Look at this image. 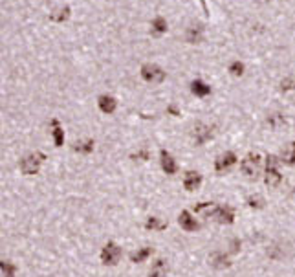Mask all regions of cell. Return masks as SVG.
<instances>
[{
	"mask_svg": "<svg viewBox=\"0 0 295 277\" xmlns=\"http://www.w3.org/2000/svg\"><path fill=\"white\" fill-rule=\"evenodd\" d=\"M213 134H215V132H213V127L205 125L202 121L195 123V127L191 130V136H193V140H195L197 145H204V143H207L213 138Z\"/></svg>",
	"mask_w": 295,
	"mask_h": 277,
	"instance_id": "5",
	"label": "cell"
},
{
	"mask_svg": "<svg viewBox=\"0 0 295 277\" xmlns=\"http://www.w3.org/2000/svg\"><path fill=\"white\" fill-rule=\"evenodd\" d=\"M191 92H193L197 98H205V96L211 94V86L205 85L204 81H200V79H195V81L191 83Z\"/></svg>",
	"mask_w": 295,
	"mask_h": 277,
	"instance_id": "17",
	"label": "cell"
},
{
	"mask_svg": "<svg viewBox=\"0 0 295 277\" xmlns=\"http://www.w3.org/2000/svg\"><path fill=\"white\" fill-rule=\"evenodd\" d=\"M200 186H202V174H200V172L198 171L185 172V176H183V188H185V191L193 193V191H197Z\"/></svg>",
	"mask_w": 295,
	"mask_h": 277,
	"instance_id": "11",
	"label": "cell"
},
{
	"mask_svg": "<svg viewBox=\"0 0 295 277\" xmlns=\"http://www.w3.org/2000/svg\"><path fill=\"white\" fill-rule=\"evenodd\" d=\"M178 224H180V228H182L183 232H187V233H195L202 228L200 222H198L197 218L193 217L187 210H183L182 213L178 215Z\"/></svg>",
	"mask_w": 295,
	"mask_h": 277,
	"instance_id": "10",
	"label": "cell"
},
{
	"mask_svg": "<svg viewBox=\"0 0 295 277\" xmlns=\"http://www.w3.org/2000/svg\"><path fill=\"white\" fill-rule=\"evenodd\" d=\"M260 154L258 152H248L246 158L240 162V171L244 172V176L250 180H257L260 174Z\"/></svg>",
	"mask_w": 295,
	"mask_h": 277,
	"instance_id": "3",
	"label": "cell"
},
{
	"mask_svg": "<svg viewBox=\"0 0 295 277\" xmlns=\"http://www.w3.org/2000/svg\"><path fill=\"white\" fill-rule=\"evenodd\" d=\"M94 147H96L94 140H81L74 145V150L79 154H90V152H94Z\"/></svg>",
	"mask_w": 295,
	"mask_h": 277,
	"instance_id": "21",
	"label": "cell"
},
{
	"mask_svg": "<svg viewBox=\"0 0 295 277\" xmlns=\"http://www.w3.org/2000/svg\"><path fill=\"white\" fill-rule=\"evenodd\" d=\"M44 160H46L44 152H39V150H35V152L26 154V156L20 160L19 167H20L22 174H26V176H33V174H37V172L40 171V165L44 164Z\"/></svg>",
	"mask_w": 295,
	"mask_h": 277,
	"instance_id": "2",
	"label": "cell"
},
{
	"mask_svg": "<svg viewBox=\"0 0 295 277\" xmlns=\"http://www.w3.org/2000/svg\"><path fill=\"white\" fill-rule=\"evenodd\" d=\"M0 274L2 277H15L17 276V266L11 261H0Z\"/></svg>",
	"mask_w": 295,
	"mask_h": 277,
	"instance_id": "23",
	"label": "cell"
},
{
	"mask_svg": "<svg viewBox=\"0 0 295 277\" xmlns=\"http://www.w3.org/2000/svg\"><path fill=\"white\" fill-rule=\"evenodd\" d=\"M167 112H171L173 116H180V112H178V108H176V107H169V108H167Z\"/></svg>",
	"mask_w": 295,
	"mask_h": 277,
	"instance_id": "33",
	"label": "cell"
},
{
	"mask_svg": "<svg viewBox=\"0 0 295 277\" xmlns=\"http://www.w3.org/2000/svg\"><path fill=\"white\" fill-rule=\"evenodd\" d=\"M141 77H143L147 83H161L165 79V72L158 66V64H143L141 66Z\"/></svg>",
	"mask_w": 295,
	"mask_h": 277,
	"instance_id": "8",
	"label": "cell"
},
{
	"mask_svg": "<svg viewBox=\"0 0 295 277\" xmlns=\"http://www.w3.org/2000/svg\"><path fill=\"white\" fill-rule=\"evenodd\" d=\"M268 257H270V259H273V261H279V259H282V257H284V252H282V248L275 244V246H272L270 250H268Z\"/></svg>",
	"mask_w": 295,
	"mask_h": 277,
	"instance_id": "26",
	"label": "cell"
},
{
	"mask_svg": "<svg viewBox=\"0 0 295 277\" xmlns=\"http://www.w3.org/2000/svg\"><path fill=\"white\" fill-rule=\"evenodd\" d=\"M167 31V21L163 17H156L152 21V35H161Z\"/></svg>",
	"mask_w": 295,
	"mask_h": 277,
	"instance_id": "24",
	"label": "cell"
},
{
	"mask_svg": "<svg viewBox=\"0 0 295 277\" xmlns=\"http://www.w3.org/2000/svg\"><path fill=\"white\" fill-rule=\"evenodd\" d=\"M209 264H211L215 270H226L231 266V259L226 252H215V254L209 257Z\"/></svg>",
	"mask_w": 295,
	"mask_h": 277,
	"instance_id": "12",
	"label": "cell"
},
{
	"mask_svg": "<svg viewBox=\"0 0 295 277\" xmlns=\"http://www.w3.org/2000/svg\"><path fill=\"white\" fill-rule=\"evenodd\" d=\"M98 105H99V110L103 114H112L114 110H116V107H118V101H116L112 96H101Z\"/></svg>",
	"mask_w": 295,
	"mask_h": 277,
	"instance_id": "16",
	"label": "cell"
},
{
	"mask_svg": "<svg viewBox=\"0 0 295 277\" xmlns=\"http://www.w3.org/2000/svg\"><path fill=\"white\" fill-rule=\"evenodd\" d=\"M152 252H154V250H152L151 246L138 248L136 252H132V254H130V261L134 262V264H138V262H145L152 255Z\"/></svg>",
	"mask_w": 295,
	"mask_h": 277,
	"instance_id": "18",
	"label": "cell"
},
{
	"mask_svg": "<svg viewBox=\"0 0 295 277\" xmlns=\"http://www.w3.org/2000/svg\"><path fill=\"white\" fill-rule=\"evenodd\" d=\"M282 164L279 156L268 154L266 156V171H264V182L270 188H279L282 182V174L279 171V165Z\"/></svg>",
	"mask_w": 295,
	"mask_h": 277,
	"instance_id": "1",
	"label": "cell"
},
{
	"mask_svg": "<svg viewBox=\"0 0 295 277\" xmlns=\"http://www.w3.org/2000/svg\"><path fill=\"white\" fill-rule=\"evenodd\" d=\"M236 164V154H235L233 150H226V152H222L216 160H215V171L216 172H227L231 171Z\"/></svg>",
	"mask_w": 295,
	"mask_h": 277,
	"instance_id": "7",
	"label": "cell"
},
{
	"mask_svg": "<svg viewBox=\"0 0 295 277\" xmlns=\"http://www.w3.org/2000/svg\"><path fill=\"white\" fill-rule=\"evenodd\" d=\"M202 37H204V31H202L200 26H191L189 30H187V33H185V39H187V43H191V44L200 43Z\"/></svg>",
	"mask_w": 295,
	"mask_h": 277,
	"instance_id": "20",
	"label": "cell"
},
{
	"mask_svg": "<svg viewBox=\"0 0 295 277\" xmlns=\"http://www.w3.org/2000/svg\"><path fill=\"white\" fill-rule=\"evenodd\" d=\"M50 125H52V136H53L55 147H62V145H64V130H62L59 120H52Z\"/></svg>",
	"mask_w": 295,
	"mask_h": 277,
	"instance_id": "15",
	"label": "cell"
},
{
	"mask_svg": "<svg viewBox=\"0 0 295 277\" xmlns=\"http://www.w3.org/2000/svg\"><path fill=\"white\" fill-rule=\"evenodd\" d=\"M159 165H161V171L165 172V174H169V176L176 174L178 169H180L178 164H176V160L173 158V154L165 149L159 150Z\"/></svg>",
	"mask_w": 295,
	"mask_h": 277,
	"instance_id": "9",
	"label": "cell"
},
{
	"mask_svg": "<svg viewBox=\"0 0 295 277\" xmlns=\"http://www.w3.org/2000/svg\"><path fill=\"white\" fill-rule=\"evenodd\" d=\"M266 123L270 125L272 128H280L284 123H286V118H284V114H280V112H273V114H270L268 116V120H266Z\"/></svg>",
	"mask_w": 295,
	"mask_h": 277,
	"instance_id": "22",
	"label": "cell"
},
{
	"mask_svg": "<svg viewBox=\"0 0 295 277\" xmlns=\"http://www.w3.org/2000/svg\"><path fill=\"white\" fill-rule=\"evenodd\" d=\"M169 274V264L165 259H156L149 270V277H167Z\"/></svg>",
	"mask_w": 295,
	"mask_h": 277,
	"instance_id": "13",
	"label": "cell"
},
{
	"mask_svg": "<svg viewBox=\"0 0 295 277\" xmlns=\"http://www.w3.org/2000/svg\"><path fill=\"white\" fill-rule=\"evenodd\" d=\"M123 250L119 248V244L116 242H106L103 250H101V262L105 266H116L118 262L121 261Z\"/></svg>",
	"mask_w": 295,
	"mask_h": 277,
	"instance_id": "4",
	"label": "cell"
},
{
	"mask_svg": "<svg viewBox=\"0 0 295 277\" xmlns=\"http://www.w3.org/2000/svg\"><path fill=\"white\" fill-rule=\"evenodd\" d=\"M145 230H149V232H163V230H167V224L158 217H149L145 220Z\"/></svg>",
	"mask_w": 295,
	"mask_h": 277,
	"instance_id": "19",
	"label": "cell"
},
{
	"mask_svg": "<svg viewBox=\"0 0 295 277\" xmlns=\"http://www.w3.org/2000/svg\"><path fill=\"white\" fill-rule=\"evenodd\" d=\"M59 15H52V21H57V22H62L70 17V8H62L61 11H57Z\"/></svg>",
	"mask_w": 295,
	"mask_h": 277,
	"instance_id": "28",
	"label": "cell"
},
{
	"mask_svg": "<svg viewBox=\"0 0 295 277\" xmlns=\"http://www.w3.org/2000/svg\"><path fill=\"white\" fill-rule=\"evenodd\" d=\"M229 72H231L235 77H240V75L244 74V64L240 63V61H235V63L229 64Z\"/></svg>",
	"mask_w": 295,
	"mask_h": 277,
	"instance_id": "27",
	"label": "cell"
},
{
	"mask_svg": "<svg viewBox=\"0 0 295 277\" xmlns=\"http://www.w3.org/2000/svg\"><path fill=\"white\" fill-rule=\"evenodd\" d=\"M280 162L284 165H288V167H294L295 165V142H290L286 143V147L282 149V152H280Z\"/></svg>",
	"mask_w": 295,
	"mask_h": 277,
	"instance_id": "14",
	"label": "cell"
},
{
	"mask_svg": "<svg viewBox=\"0 0 295 277\" xmlns=\"http://www.w3.org/2000/svg\"><path fill=\"white\" fill-rule=\"evenodd\" d=\"M213 208H215V204L213 202H200L195 206V213H204V211L213 210Z\"/></svg>",
	"mask_w": 295,
	"mask_h": 277,
	"instance_id": "29",
	"label": "cell"
},
{
	"mask_svg": "<svg viewBox=\"0 0 295 277\" xmlns=\"http://www.w3.org/2000/svg\"><path fill=\"white\" fill-rule=\"evenodd\" d=\"M130 158H132V160H141V162H147V160H149V150L147 149L138 150V152H134V154H130Z\"/></svg>",
	"mask_w": 295,
	"mask_h": 277,
	"instance_id": "30",
	"label": "cell"
},
{
	"mask_svg": "<svg viewBox=\"0 0 295 277\" xmlns=\"http://www.w3.org/2000/svg\"><path fill=\"white\" fill-rule=\"evenodd\" d=\"M211 217L222 226H229L235 222V210L231 206H215L211 211Z\"/></svg>",
	"mask_w": 295,
	"mask_h": 277,
	"instance_id": "6",
	"label": "cell"
},
{
	"mask_svg": "<svg viewBox=\"0 0 295 277\" xmlns=\"http://www.w3.org/2000/svg\"><path fill=\"white\" fill-rule=\"evenodd\" d=\"M264 2H266V0H264Z\"/></svg>",
	"mask_w": 295,
	"mask_h": 277,
	"instance_id": "34",
	"label": "cell"
},
{
	"mask_svg": "<svg viewBox=\"0 0 295 277\" xmlns=\"http://www.w3.org/2000/svg\"><path fill=\"white\" fill-rule=\"evenodd\" d=\"M246 204H248V208H251V210H262L266 202L260 195H250L246 198Z\"/></svg>",
	"mask_w": 295,
	"mask_h": 277,
	"instance_id": "25",
	"label": "cell"
},
{
	"mask_svg": "<svg viewBox=\"0 0 295 277\" xmlns=\"http://www.w3.org/2000/svg\"><path fill=\"white\" fill-rule=\"evenodd\" d=\"M238 250H240V240L233 239V240H231V254H236Z\"/></svg>",
	"mask_w": 295,
	"mask_h": 277,
	"instance_id": "32",
	"label": "cell"
},
{
	"mask_svg": "<svg viewBox=\"0 0 295 277\" xmlns=\"http://www.w3.org/2000/svg\"><path fill=\"white\" fill-rule=\"evenodd\" d=\"M295 88V79L294 77H288L280 83V90H294Z\"/></svg>",
	"mask_w": 295,
	"mask_h": 277,
	"instance_id": "31",
	"label": "cell"
}]
</instances>
